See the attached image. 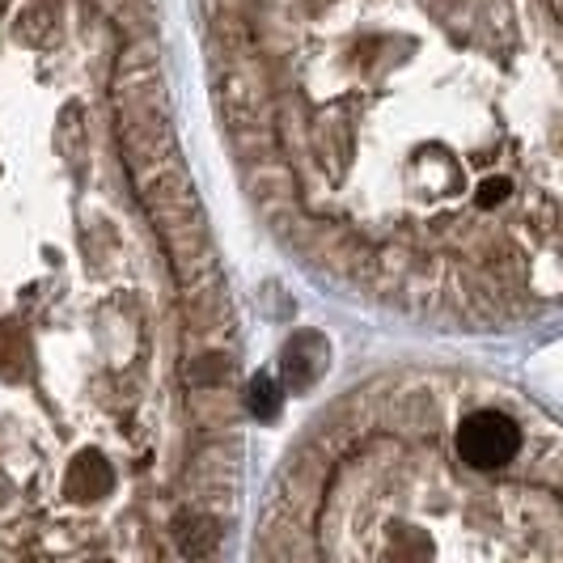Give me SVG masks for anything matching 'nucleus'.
<instances>
[{"label": "nucleus", "instance_id": "f03ea898", "mask_svg": "<svg viewBox=\"0 0 563 563\" xmlns=\"http://www.w3.org/2000/svg\"><path fill=\"white\" fill-rule=\"evenodd\" d=\"M258 217L368 306L563 310V0H199Z\"/></svg>", "mask_w": 563, "mask_h": 563}, {"label": "nucleus", "instance_id": "f257e3e1", "mask_svg": "<svg viewBox=\"0 0 563 563\" xmlns=\"http://www.w3.org/2000/svg\"><path fill=\"white\" fill-rule=\"evenodd\" d=\"M251 420L157 0H0V563L212 555Z\"/></svg>", "mask_w": 563, "mask_h": 563}, {"label": "nucleus", "instance_id": "7ed1b4c3", "mask_svg": "<svg viewBox=\"0 0 563 563\" xmlns=\"http://www.w3.org/2000/svg\"><path fill=\"white\" fill-rule=\"evenodd\" d=\"M267 560H563V423L479 373L356 386L292 445L258 521Z\"/></svg>", "mask_w": 563, "mask_h": 563}]
</instances>
